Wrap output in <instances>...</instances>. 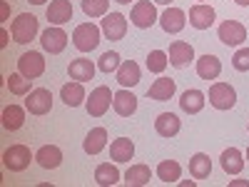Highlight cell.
I'll use <instances>...</instances> for the list:
<instances>
[{
    "instance_id": "obj_1",
    "label": "cell",
    "mask_w": 249,
    "mask_h": 187,
    "mask_svg": "<svg viewBox=\"0 0 249 187\" xmlns=\"http://www.w3.org/2000/svg\"><path fill=\"white\" fill-rule=\"evenodd\" d=\"M10 33H13V40L20 45H28L30 40L37 37L40 28H37V18L33 13H20L15 20H13V25H10Z\"/></svg>"
},
{
    "instance_id": "obj_2",
    "label": "cell",
    "mask_w": 249,
    "mask_h": 187,
    "mask_svg": "<svg viewBox=\"0 0 249 187\" xmlns=\"http://www.w3.org/2000/svg\"><path fill=\"white\" fill-rule=\"evenodd\" d=\"M33 152L30 148H25V145H10V148L3 152V165L10 170V172H23L30 168V162H33Z\"/></svg>"
},
{
    "instance_id": "obj_3",
    "label": "cell",
    "mask_w": 249,
    "mask_h": 187,
    "mask_svg": "<svg viewBox=\"0 0 249 187\" xmlns=\"http://www.w3.org/2000/svg\"><path fill=\"white\" fill-rule=\"evenodd\" d=\"M100 33L102 30L95 23H82L72 33V43H75V48L80 53H90V50H95L100 45Z\"/></svg>"
},
{
    "instance_id": "obj_4",
    "label": "cell",
    "mask_w": 249,
    "mask_h": 187,
    "mask_svg": "<svg viewBox=\"0 0 249 187\" xmlns=\"http://www.w3.org/2000/svg\"><path fill=\"white\" fill-rule=\"evenodd\" d=\"M130 20H132V25L140 28V30L152 28L157 20H160L157 8H155V0H140V3H135V8L130 13Z\"/></svg>"
},
{
    "instance_id": "obj_5",
    "label": "cell",
    "mask_w": 249,
    "mask_h": 187,
    "mask_svg": "<svg viewBox=\"0 0 249 187\" xmlns=\"http://www.w3.org/2000/svg\"><path fill=\"white\" fill-rule=\"evenodd\" d=\"M210 105L214 110H232L237 105V90L230 82H214L210 88Z\"/></svg>"
},
{
    "instance_id": "obj_6",
    "label": "cell",
    "mask_w": 249,
    "mask_h": 187,
    "mask_svg": "<svg viewBox=\"0 0 249 187\" xmlns=\"http://www.w3.org/2000/svg\"><path fill=\"white\" fill-rule=\"evenodd\" d=\"M112 97H115V93H110V88H107V85H97V88L90 93L88 102H85L88 115H90V117H102V115H105V112L110 110Z\"/></svg>"
},
{
    "instance_id": "obj_7",
    "label": "cell",
    "mask_w": 249,
    "mask_h": 187,
    "mask_svg": "<svg viewBox=\"0 0 249 187\" xmlns=\"http://www.w3.org/2000/svg\"><path fill=\"white\" fill-rule=\"evenodd\" d=\"M25 110L30 115H48L53 110V93L48 88H35L25 95Z\"/></svg>"
},
{
    "instance_id": "obj_8",
    "label": "cell",
    "mask_w": 249,
    "mask_h": 187,
    "mask_svg": "<svg viewBox=\"0 0 249 187\" xmlns=\"http://www.w3.org/2000/svg\"><path fill=\"white\" fill-rule=\"evenodd\" d=\"M40 45H43L45 53L57 55V53H62V50L68 48V33L62 30L60 25H53V28L40 33Z\"/></svg>"
},
{
    "instance_id": "obj_9",
    "label": "cell",
    "mask_w": 249,
    "mask_h": 187,
    "mask_svg": "<svg viewBox=\"0 0 249 187\" xmlns=\"http://www.w3.org/2000/svg\"><path fill=\"white\" fill-rule=\"evenodd\" d=\"M217 35L227 48H237L247 40V28L239 23V20H224V23L219 25V30H217Z\"/></svg>"
},
{
    "instance_id": "obj_10",
    "label": "cell",
    "mask_w": 249,
    "mask_h": 187,
    "mask_svg": "<svg viewBox=\"0 0 249 187\" xmlns=\"http://www.w3.org/2000/svg\"><path fill=\"white\" fill-rule=\"evenodd\" d=\"M100 30L107 40H122L124 33H127V18L122 13H107L100 23Z\"/></svg>"
},
{
    "instance_id": "obj_11",
    "label": "cell",
    "mask_w": 249,
    "mask_h": 187,
    "mask_svg": "<svg viewBox=\"0 0 249 187\" xmlns=\"http://www.w3.org/2000/svg\"><path fill=\"white\" fill-rule=\"evenodd\" d=\"M18 73L20 75H25L28 80H35V77H40L45 73V60H43V55L40 53H23L20 55V60H18Z\"/></svg>"
},
{
    "instance_id": "obj_12",
    "label": "cell",
    "mask_w": 249,
    "mask_h": 187,
    "mask_svg": "<svg viewBox=\"0 0 249 187\" xmlns=\"http://www.w3.org/2000/svg\"><path fill=\"white\" fill-rule=\"evenodd\" d=\"M214 18H217L214 8L207 5V3H197V5L190 8V25L195 30H210L212 23H214Z\"/></svg>"
},
{
    "instance_id": "obj_13",
    "label": "cell",
    "mask_w": 249,
    "mask_h": 187,
    "mask_svg": "<svg viewBox=\"0 0 249 187\" xmlns=\"http://www.w3.org/2000/svg\"><path fill=\"white\" fill-rule=\"evenodd\" d=\"M160 25H162L164 33H170V35L182 33L184 25H187V15H184V10H179V8H170V5H167V8L162 10V15H160Z\"/></svg>"
},
{
    "instance_id": "obj_14",
    "label": "cell",
    "mask_w": 249,
    "mask_h": 187,
    "mask_svg": "<svg viewBox=\"0 0 249 187\" xmlns=\"http://www.w3.org/2000/svg\"><path fill=\"white\" fill-rule=\"evenodd\" d=\"M45 18L53 25H65L72 20V3L70 0H50V5L45 10Z\"/></svg>"
},
{
    "instance_id": "obj_15",
    "label": "cell",
    "mask_w": 249,
    "mask_h": 187,
    "mask_svg": "<svg viewBox=\"0 0 249 187\" xmlns=\"http://www.w3.org/2000/svg\"><path fill=\"white\" fill-rule=\"evenodd\" d=\"M35 162L43 170H57L62 165V150L57 145H43V148L35 152Z\"/></svg>"
},
{
    "instance_id": "obj_16",
    "label": "cell",
    "mask_w": 249,
    "mask_h": 187,
    "mask_svg": "<svg viewBox=\"0 0 249 187\" xmlns=\"http://www.w3.org/2000/svg\"><path fill=\"white\" fill-rule=\"evenodd\" d=\"M175 93H177V82L172 77H157L147 90V97L157 100V102H164V100H172Z\"/></svg>"
},
{
    "instance_id": "obj_17",
    "label": "cell",
    "mask_w": 249,
    "mask_h": 187,
    "mask_svg": "<svg viewBox=\"0 0 249 187\" xmlns=\"http://www.w3.org/2000/svg\"><path fill=\"white\" fill-rule=\"evenodd\" d=\"M167 57H170V65L184 68L190 60H195V48H192L190 43H184V40H175V43L170 45Z\"/></svg>"
},
{
    "instance_id": "obj_18",
    "label": "cell",
    "mask_w": 249,
    "mask_h": 187,
    "mask_svg": "<svg viewBox=\"0 0 249 187\" xmlns=\"http://www.w3.org/2000/svg\"><path fill=\"white\" fill-rule=\"evenodd\" d=\"M197 75L202 77V80H217L219 75H222V60L217 57V55H202L199 60H197Z\"/></svg>"
},
{
    "instance_id": "obj_19",
    "label": "cell",
    "mask_w": 249,
    "mask_h": 187,
    "mask_svg": "<svg viewBox=\"0 0 249 187\" xmlns=\"http://www.w3.org/2000/svg\"><path fill=\"white\" fill-rule=\"evenodd\" d=\"M112 108H115V112H117L120 117H130V115H135V110H137V97H135L127 88H122V90H117L115 97H112Z\"/></svg>"
},
{
    "instance_id": "obj_20",
    "label": "cell",
    "mask_w": 249,
    "mask_h": 187,
    "mask_svg": "<svg viewBox=\"0 0 249 187\" xmlns=\"http://www.w3.org/2000/svg\"><path fill=\"white\" fill-rule=\"evenodd\" d=\"M105 148H107V130H105V128H92V130L85 135L82 150H85L88 155H100Z\"/></svg>"
},
{
    "instance_id": "obj_21",
    "label": "cell",
    "mask_w": 249,
    "mask_h": 187,
    "mask_svg": "<svg viewBox=\"0 0 249 187\" xmlns=\"http://www.w3.org/2000/svg\"><path fill=\"white\" fill-rule=\"evenodd\" d=\"M95 62L92 60H88V57H77V60H72L70 65H68V75L72 77V80H77V82H88V80H92V75H95Z\"/></svg>"
},
{
    "instance_id": "obj_22",
    "label": "cell",
    "mask_w": 249,
    "mask_h": 187,
    "mask_svg": "<svg viewBox=\"0 0 249 187\" xmlns=\"http://www.w3.org/2000/svg\"><path fill=\"white\" fill-rule=\"evenodd\" d=\"M179 128H182V122L175 112H162L155 120V130H157L160 137H175L179 132Z\"/></svg>"
},
{
    "instance_id": "obj_23",
    "label": "cell",
    "mask_w": 249,
    "mask_h": 187,
    "mask_svg": "<svg viewBox=\"0 0 249 187\" xmlns=\"http://www.w3.org/2000/svg\"><path fill=\"white\" fill-rule=\"evenodd\" d=\"M117 82H120V85L122 88H132V85H137V82H140V65H137V62L135 60H122V65L117 68Z\"/></svg>"
},
{
    "instance_id": "obj_24",
    "label": "cell",
    "mask_w": 249,
    "mask_h": 187,
    "mask_svg": "<svg viewBox=\"0 0 249 187\" xmlns=\"http://www.w3.org/2000/svg\"><path fill=\"white\" fill-rule=\"evenodd\" d=\"M60 97L68 108H80L82 102H85V88H82V82L72 80V82H68V85H62Z\"/></svg>"
},
{
    "instance_id": "obj_25",
    "label": "cell",
    "mask_w": 249,
    "mask_h": 187,
    "mask_svg": "<svg viewBox=\"0 0 249 187\" xmlns=\"http://www.w3.org/2000/svg\"><path fill=\"white\" fill-rule=\"evenodd\" d=\"M179 108H182L187 115L202 112V108H204V93H202V90H184V93L179 95Z\"/></svg>"
},
{
    "instance_id": "obj_26",
    "label": "cell",
    "mask_w": 249,
    "mask_h": 187,
    "mask_svg": "<svg viewBox=\"0 0 249 187\" xmlns=\"http://www.w3.org/2000/svg\"><path fill=\"white\" fill-rule=\"evenodd\" d=\"M110 157L115 162H130L135 157V142L127 140V137H117L112 145H110Z\"/></svg>"
},
{
    "instance_id": "obj_27",
    "label": "cell",
    "mask_w": 249,
    "mask_h": 187,
    "mask_svg": "<svg viewBox=\"0 0 249 187\" xmlns=\"http://www.w3.org/2000/svg\"><path fill=\"white\" fill-rule=\"evenodd\" d=\"M3 128L8 130V132H15V130H20L25 125V110L20 108V105H8L5 110H3Z\"/></svg>"
},
{
    "instance_id": "obj_28",
    "label": "cell",
    "mask_w": 249,
    "mask_h": 187,
    "mask_svg": "<svg viewBox=\"0 0 249 187\" xmlns=\"http://www.w3.org/2000/svg\"><path fill=\"white\" fill-rule=\"evenodd\" d=\"M219 160H222V170H224L227 175H239V172L244 170V157H242V152H239L237 148L224 150Z\"/></svg>"
},
{
    "instance_id": "obj_29",
    "label": "cell",
    "mask_w": 249,
    "mask_h": 187,
    "mask_svg": "<svg viewBox=\"0 0 249 187\" xmlns=\"http://www.w3.org/2000/svg\"><path fill=\"white\" fill-rule=\"evenodd\" d=\"M210 172H212V160H210V155L197 152V155L190 157V175H192L195 180H207V177H210Z\"/></svg>"
},
{
    "instance_id": "obj_30",
    "label": "cell",
    "mask_w": 249,
    "mask_h": 187,
    "mask_svg": "<svg viewBox=\"0 0 249 187\" xmlns=\"http://www.w3.org/2000/svg\"><path fill=\"white\" fill-rule=\"evenodd\" d=\"M179 175H182V165L177 160H162L157 165V177L164 182V185H175L179 182Z\"/></svg>"
},
{
    "instance_id": "obj_31",
    "label": "cell",
    "mask_w": 249,
    "mask_h": 187,
    "mask_svg": "<svg viewBox=\"0 0 249 187\" xmlns=\"http://www.w3.org/2000/svg\"><path fill=\"white\" fill-rule=\"evenodd\" d=\"M152 172L147 165H132V168L124 172V182H127V187H144L150 182Z\"/></svg>"
},
{
    "instance_id": "obj_32",
    "label": "cell",
    "mask_w": 249,
    "mask_h": 187,
    "mask_svg": "<svg viewBox=\"0 0 249 187\" xmlns=\"http://www.w3.org/2000/svg\"><path fill=\"white\" fill-rule=\"evenodd\" d=\"M95 182L102 185V187H112L120 182V170L115 168V165L105 162V165H97L95 168Z\"/></svg>"
},
{
    "instance_id": "obj_33",
    "label": "cell",
    "mask_w": 249,
    "mask_h": 187,
    "mask_svg": "<svg viewBox=\"0 0 249 187\" xmlns=\"http://www.w3.org/2000/svg\"><path fill=\"white\" fill-rule=\"evenodd\" d=\"M5 85L13 95H28L30 93V85H33V80H28L25 75H20V73H10L5 77Z\"/></svg>"
},
{
    "instance_id": "obj_34",
    "label": "cell",
    "mask_w": 249,
    "mask_h": 187,
    "mask_svg": "<svg viewBox=\"0 0 249 187\" xmlns=\"http://www.w3.org/2000/svg\"><path fill=\"white\" fill-rule=\"evenodd\" d=\"M110 0H82V13L88 18H105Z\"/></svg>"
},
{
    "instance_id": "obj_35",
    "label": "cell",
    "mask_w": 249,
    "mask_h": 187,
    "mask_svg": "<svg viewBox=\"0 0 249 187\" xmlns=\"http://www.w3.org/2000/svg\"><path fill=\"white\" fill-rule=\"evenodd\" d=\"M167 65H170V57H167V53H164V50H152L147 55V70L150 73L160 75V73H164V68H167Z\"/></svg>"
},
{
    "instance_id": "obj_36",
    "label": "cell",
    "mask_w": 249,
    "mask_h": 187,
    "mask_svg": "<svg viewBox=\"0 0 249 187\" xmlns=\"http://www.w3.org/2000/svg\"><path fill=\"white\" fill-rule=\"evenodd\" d=\"M122 65V60H120V55L117 53H102V57H100V62H97V68L102 70V73H117V68Z\"/></svg>"
},
{
    "instance_id": "obj_37",
    "label": "cell",
    "mask_w": 249,
    "mask_h": 187,
    "mask_svg": "<svg viewBox=\"0 0 249 187\" xmlns=\"http://www.w3.org/2000/svg\"><path fill=\"white\" fill-rule=\"evenodd\" d=\"M232 68L239 70V73H247L249 70V48H239L232 57Z\"/></svg>"
},
{
    "instance_id": "obj_38",
    "label": "cell",
    "mask_w": 249,
    "mask_h": 187,
    "mask_svg": "<svg viewBox=\"0 0 249 187\" xmlns=\"http://www.w3.org/2000/svg\"><path fill=\"white\" fill-rule=\"evenodd\" d=\"M8 15H10V5H8V0H3L0 3V20H8Z\"/></svg>"
},
{
    "instance_id": "obj_39",
    "label": "cell",
    "mask_w": 249,
    "mask_h": 187,
    "mask_svg": "<svg viewBox=\"0 0 249 187\" xmlns=\"http://www.w3.org/2000/svg\"><path fill=\"white\" fill-rule=\"evenodd\" d=\"M0 48H3V50L8 48V30H5V28L0 30Z\"/></svg>"
},
{
    "instance_id": "obj_40",
    "label": "cell",
    "mask_w": 249,
    "mask_h": 187,
    "mask_svg": "<svg viewBox=\"0 0 249 187\" xmlns=\"http://www.w3.org/2000/svg\"><path fill=\"white\" fill-rule=\"evenodd\" d=\"M230 187H249L247 180H230Z\"/></svg>"
},
{
    "instance_id": "obj_41",
    "label": "cell",
    "mask_w": 249,
    "mask_h": 187,
    "mask_svg": "<svg viewBox=\"0 0 249 187\" xmlns=\"http://www.w3.org/2000/svg\"><path fill=\"white\" fill-rule=\"evenodd\" d=\"M179 185H182V187H195V185H197V182H195V180H182V182H179Z\"/></svg>"
},
{
    "instance_id": "obj_42",
    "label": "cell",
    "mask_w": 249,
    "mask_h": 187,
    "mask_svg": "<svg viewBox=\"0 0 249 187\" xmlns=\"http://www.w3.org/2000/svg\"><path fill=\"white\" fill-rule=\"evenodd\" d=\"M234 3H237V5H242V8H247V5H249V0H234Z\"/></svg>"
},
{
    "instance_id": "obj_43",
    "label": "cell",
    "mask_w": 249,
    "mask_h": 187,
    "mask_svg": "<svg viewBox=\"0 0 249 187\" xmlns=\"http://www.w3.org/2000/svg\"><path fill=\"white\" fill-rule=\"evenodd\" d=\"M28 3H33V5H43V3H48V0H28Z\"/></svg>"
},
{
    "instance_id": "obj_44",
    "label": "cell",
    "mask_w": 249,
    "mask_h": 187,
    "mask_svg": "<svg viewBox=\"0 0 249 187\" xmlns=\"http://www.w3.org/2000/svg\"><path fill=\"white\" fill-rule=\"evenodd\" d=\"M155 3H157V5H170L172 0H155Z\"/></svg>"
},
{
    "instance_id": "obj_45",
    "label": "cell",
    "mask_w": 249,
    "mask_h": 187,
    "mask_svg": "<svg viewBox=\"0 0 249 187\" xmlns=\"http://www.w3.org/2000/svg\"><path fill=\"white\" fill-rule=\"evenodd\" d=\"M115 3H120V5H127V3H132V0H115Z\"/></svg>"
},
{
    "instance_id": "obj_46",
    "label": "cell",
    "mask_w": 249,
    "mask_h": 187,
    "mask_svg": "<svg viewBox=\"0 0 249 187\" xmlns=\"http://www.w3.org/2000/svg\"><path fill=\"white\" fill-rule=\"evenodd\" d=\"M247 160H249V148H247Z\"/></svg>"
},
{
    "instance_id": "obj_47",
    "label": "cell",
    "mask_w": 249,
    "mask_h": 187,
    "mask_svg": "<svg viewBox=\"0 0 249 187\" xmlns=\"http://www.w3.org/2000/svg\"><path fill=\"white\" fill-rule=\"evenodd\" d=\"M199 3H204V0H199Z\"/></svg>"
}]
</instances>
